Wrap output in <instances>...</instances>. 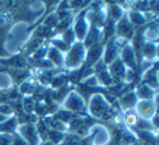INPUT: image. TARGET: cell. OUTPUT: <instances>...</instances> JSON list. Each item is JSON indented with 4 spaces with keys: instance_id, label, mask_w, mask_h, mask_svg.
Returning a JSON list of instances; mask_svg holds the SVG:
<instances>
[{
    "instance_id": "cell-1",
    "label": "cell",
    "mask_w": 159,
    "mask_h": 145,
    "mask_svg": "<svg viewBox=\"0 0 159 145\" xmlns=\"http://www.w3.org/2000/svg\"><path fill=\"white\" fill-rule=\"evenodd\" d=\"M87 112L92 118L96 119H110L112 117L111 109L112 106L108 98L102 93H94L89 96V104H86Z\"/></svg>"
},
{
    "instance_id": "cell-11",
    "label": "cell",
    "mask_w": 159,
    "mask_h": 145,
    "mask_svg": "<svg viewBox=\"0 0 159 145\" xmlns=\"http://www.w3.org/2000/svg\"><path fill=\"white\" fill-rule=\"evenodd\" d=\"M142 36H143V38H144V42L157 43V38H158V27H157L156 23L149 25V26L143 32Z\"/></svg>"
},
{
    "instance_id": "cell-14",
    "label": "cell",
    "mask_w": 159,
    "mask_h": 145,
    "mask_svg": "<svg viewBox=\"0 0 159 145\" xmlns=\"http://www.w3.org/2000/svg\"><path fill=\"white\" fill-rule=\"evenodd\" d=\"M13 140V133L0 132V145H11Z\"/></svg>"
},
{
    "instance_id": "cell-12",
    "label": "cell",
    "mask_w": 159,
    "mask_h": 145,
    "mask_svg": "<svg viewBox=\"0 0 159 145\" xmlns=\"http://www.w3.org/2000/svg\"><path fill=\"white\" fill-rule=\"evenodd\" d=\"M13 87V77L7 72L0 71V92L9 91Z\"/></svg>"
},
{
    "instance_id": "cell-16",
    "label": "cell",
    "mask_w": 159,
    "mask_h": 145,
    "mask_svg": "<svg viewBox=\"0 0 159 145\" xmlns=\"http://www.w3.org/2000/svg\"><path fill=\"white\" fill-rule=\"evenodd\" d=\"M37 145H57V144H55V143L50 142L49 140H40L39 142H38Z\"/></svg>"
},
{
    "instance_id": "cell-10",
    "label": "cell",
    "mask_w": 159,
    "mask_h": 145,
    "mask_svg": "<svg viewBox=\"0 0 159 145\" xmlns=\"http://www.w3.org/2000/svg\"><path fill=\"white\" fill-rule=\"evenodd\" d=\"M36 87H37V83L33 79H26L19 86V91L24 96H31L36 91Z\"/></svg>"
},
{
    "instance_id": "cell-3",
    "label": "cell",
    "mask_w": 159,
    "mask_h": 145,
    "mask_svg": "<svg viewBox=\"0 0 159 145\" xmlns=\"http://www.w3.org/2000/svg\"><path fill=\"white\" fill-rule=\"evenodd\" d=\"M60 110L69 114H80L86 109V101L77 91H70L59 105Z\"/></svg>"
},
{
    "instance_id": "cell-13",
    "label": "cell",
    "mask_w": 159,
    "mask_h": 145,
    "mask_svg": "<svg viewBox=\"0 0 159 145\" xmlns=\"http://www.w3.org/2000/svg\"><path fill=\"white\" fill-rule=\"evenodd\" d=\"M0 114L3 115V116H6V117L11 118V117H13V115H14V110L9 104L0 103Z\"/></svg>"
},
{
    "instance_id": "cell-15",
    "label": "cell",
    "mask_w": 159,
    "mask_h": 145,
    "mask_svg": "<svg viewBox=\"0 0 159 145\" xmlns=\"http://www.w3.org/2000/svg\"><path fill=\"white\" fill-rule=\"evenodd\" d=\"M11 145H29V143H27L23 138H21L19 134L13 133V140H12Z\"/></svg>"
},
{
    "instance_id": "cell-6",
    "label": "cell",
    "mask_w": 159,
    "mask_h": 145,
    "mask_svg": "<svg viewBox=\"0 0 159 145\" xmlns=\"http://www.w3.org/2000/svg\"><path fill=\"white\" fill-rule=\"evenodd\" d=\"M134 108L136 110V114L141 117L139 119H144V120H150L157 114V106L154 104L152 99L137 101Z\"/></svg>"
},
{
    "instance_id": "cell-2",
    "label": "cell",
    "mask_w": 159,
    "mask_h": 145,
    "mask_svg": "<svg viewBox=\"0 0 159 145\" xmlns=\"http://www.w3.org/2000/svg\"><path fill=\"white\" fill-rule=\"evenodd\" d=\"M87 58V47L82 42H74L64 54L63 66L68 70L75 71L83 66Z\"/></svg>"
},
{
    "instance_id": "cell-8",
    "label": "cell",
    "mask_w": 159,
    "mask_h": 145,
    "mask_svg": "<svg viewBox=\"0 0 159 145\" xmlns=\"http://www.w3.org/2000/svg\"><path fill=\"white\" fill-rule=\"evenodd\" d=\"M142 61L152 62L157 59V43L143 42V46L141 48Z\"/></svg>"
},
{
    "instance_id": "cell-4",
    "label": "cell",
    "mask_w": 159,
    "mask_h": 145,
    "mask_svg": "<svg viewBox=\"0 0 159 145\" xmlns=\"http://www.w3.org/2000/svg\"><path fill=\"white\" fill-rule=\"evenodd\" d=\"M86 135L91 141V145H108L111 140L110 132L102 124H95L89 128Z\"/></svg>"
},
{
    "instance_id": "cell-9",
    "label": "cell",
    "mask_w": 159,
    "mask_h": 145,
    "mask_svg": "<svg viewBox=\"0 0 159 145\" xmlns=\"http://www.w3.org/2000/svg\"><path fill=\"white\" fill-rule=\"evenodd\" d=\"M137 103V98L136 95H135L134 91H131V92L124 93V94L121 95L119 99V105L120 107L123 110H131L133 107H135Z\"/></svg>"
},
{
    "instance_id": "cell-7",
    "label": "cell",
    "mask_w": 159,
    "mask_h": 145,
    "mask_svg": "<svg viewBox=\"0 0 159 145\" xmlns=\"http://www.w3.org/2000/svg\"><path fill=\"white\" fill-rule=\"evenodd\" d=\"M45 59L53 67H63V62H64V53L60 51L59 49H57L55 46L52 45H49L47 47V53H46V57Z\"/></svg>"
},
{
    "instance_id": "cell-5",
    "label": "cell",
    "mask_w": 159,
    "mask_h": 145,
    "mask_svg": "<svg viewBox=\"0 0 159 145\" xmlns=\"http://www.w3.org/2000/svg\"><path fill=\"white\" fill-rule=\"evenodd\" d=\"M120 60L125 64L128 68L134 70L137 67V58L136 54H135L134 45H133L132 40H128L125 44L120 48L119 51Z\"/></svg>"
},
{
    "instance_id": "cell-17",
    "label": "cell",
    "mask_w": 159,
    "mask_h": 145,
    "mask_svg": "<svg viewBox=\"0 0 159 145\" xmlns=\"http://www.w3.org/2000/svg\"><path fill=\"white\" fill-rule=\"evenodd\" d=\"M130 145H142V144H139V143H136V142H132V143H130Z\"/></svg>"
}]
</instances>
